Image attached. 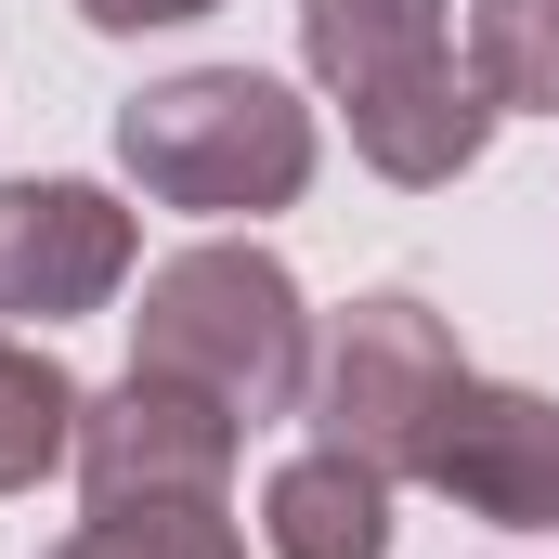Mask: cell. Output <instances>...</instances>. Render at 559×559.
Listing matches in <instances>:
<instances>
[{"mask_svg": "<svg viewBox=\"0 0 559 559\" xmlns=\"http://www.w3.org/2000/svg\"><path fill=\"white\" fill-rule=\"evenodd\" d=\"M417 481L455 495L468 521H495V534H559V404L508 391V378H468L429 429Z\"/></svg>", "mask_w": 559, "mask_h": 559, "instance_id": "cell-6", "label": "cell"}, {"mask_svg": "<svg viewBox=\"0 0 559 559\" xmlns=\"http://www.w3.org/2000/svg\"><path fill=\"white\" fill-rule=\"evenodd\" d=\"M131 286V209L105 182H0V312L66 325Z\"/></svg>", "mask_w": 559, "mask_h": 559, "instance_id": "cell-7", "label": "cell"}, {"mask_svg": "<svg viewBox=\"0 0 559 559\" xmlns=\"http://www.w3.org/2000/svg\"><path fill=\"white\" fill-rule=\"evenodd\" d=\"M52 559H248V534L222 521V495H182V508H92Z\"/></svg>", "mask_w": 559, "mask_h": 559, "instance_id": "cell-11", "label": "cell"}, {"mask_svg": "<svg viewBox=\"0 0 559 559\" xmlns=\"http://www.w3.org/2000/svg\"><path fill=\"white\" fill-rule=\"evenodd\" d=\"M299 52L325 79V105L352 118V156L378 182H455L495 143V92L455 66V13L442 0H299Z\"/></svg>", "mask_w": 559, "mask_h": 559, "instance_id": "cell-1", "label": "cell"}, {"mask_svg": "<svg viewBox=\"0 0 559 559\" xmlns=\"http://www.w3.org/2000/svg\"><path fill=\"white\" fill-rule=\"evenodd\" d=\"M131 365L209 391L222 417H248V429L286 417V404H312V312H299V274H286L274 248H235V235L156 261V274H143V312H131Z\"/></svg>", "mask_w": 559, "mask_h": 559, "instance_id": "cell-2", "label": "cell"}, {"mask_svg": "<svg viewBox=\"0 0 559 559\" xmlns=\"http://www.w3.org/2000/svg\"><path fill=\"white\" fill-rule=\"evenodd\" d=\"M261 547L274 559H391V468L312 442L261 481Z\"/></svg>", "mask_w": 559, "mask_h": 559, "instance_id": "cell-8", "label": "cell"}, {"mask_svg": "<svg viewBox=\"0 0 559 559\" xmlns=\"http://www.w3.org/2000/svg\"><path fill=\"white\" fill-rule=\"evenodd\" d=\"M455 391H468V352H455V325L429 312L417 286L352 299L325 325V352H312V429L338 455L391 468V481H417V455H429V429H442Z\"/></svg>", "mask_w": 559, "mask_h": 559, "instance_id": "cell-4", "label": "cell"}, {"mask_svg": "<svg viewBox=\"0 0 559 559\" xmlns=\"http://www.w3.org/2000/svg\"><path fill=\"white\" fill-rule=\"evenodd\" d=\"M118 169L156 209L261 222V209H299V182H312V105L261 66H195V79H156L118 105Z\"/></svg>", "mask_w": 559, "mask_h": 559, "instance_id": "cell-3", "label": "cell"}, {"mask_svg": "<svg viewBox=\"0 0 559 559\" xmlns=\"http://www.w3.org/2000/svg\"><path fill=\"white\" fill-rule=\"evenodd\" d=\"M195 13H222V0H79V26H105V39H143V26H195Z\"/></svg>", "mask_w": 559, "mask_h": 559, "instance_id": "cell-12", "label": "cell"}, {"mask_svg": "<svg viewBox=\"0 0 559 559\" xmlns=\"http://www.w3.org/2000/svg\"><path fill=\"white\" fill-rule=\"evenodd\" d=\"M468 79L495 118H559V0H468Z\"/></svg>", "mask_w": 559, "mask_h": 559, "instance_id": "cell-10", "label": "cell"}, {"mask_svg": "<svg viewBox=\"0 0 559 559\" xmlns=\"http://www.w3.org/2000/svg\"><path fill=\"white\" fill-rule=\"evenodd\" d=\"M235 442L248 417H222L209 391H182V378H118V391H92L79 404V495L92 508H182V495H222L235 481Z\"/></svg>", "mask_w": 559, "mask_h": 559, "instance_id": "cell-5", "label": "cell"}, {"mask_svg": "<svg viewBox=\"0 0 559 559\" xmlns=\"http://www.w3.org/2000/svg\"><path fill=\"white\" fill-rule=\"evenodd\" d=\"M79 378L39 352V338H0V495H26L39 468H66L79 455Z\"/></svg>", "mask_w": 559, "mask_h": 559, "instance_id": "cell-9", "label": "cell"}]
</instances>
